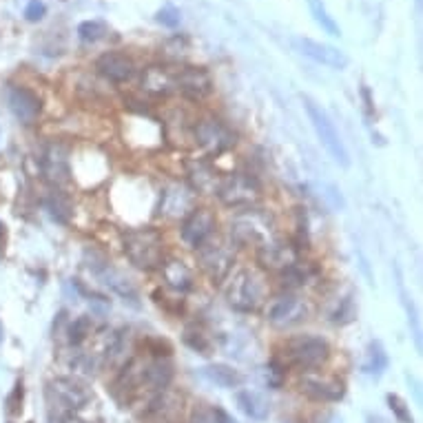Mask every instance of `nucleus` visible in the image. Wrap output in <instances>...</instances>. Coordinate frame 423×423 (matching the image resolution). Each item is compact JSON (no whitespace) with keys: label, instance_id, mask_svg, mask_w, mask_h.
Returning <instances> with one entry per match:
<instances>
[{"label":"nucleus","instance_id":"nucleus-1","mask_svg":"<svg viewBox=\"0 0 423 423\" xmlns=\"http://www.w3.org/2000/svg\"><path fill=\"white\" fill-rule=\"evenodd\" d=\"M226 282V301L238 312H255L268 297L266 275L255 266H240L231 271Z\"/></svg>","mask_w":423,"mask_h":423},{"label":"nucleus","instance_id":"nucleus-2","mask_svg":"<svg viewBox=\"0 0 423 423\" xmlns=\"http://www.w3.org/2000/svg\"><path fill=\"white\" fill-rule=\"evenodd\" d=\"M122 249L129 262L140 271H155L164 264L162 233L151 226L126 231L122 238Z\"/></svg>","mask_w":423,"mask_h":423},{"label":"nucleus","instance_id":"nucleus-3","mask_svg":"<svg viewBox=\"0 0 423 423\" xmlns=\"http://www.w3.org/2000/svg\"><path fill=\"white\" fill-rule=\"evenodd\" d=\"M277 240L275 224L266 213L246 209L238 218L231 220V242L233 246H260Z\"/></svg>","mask_w":423,"mask_h":423},{"label":"nucleus","instance_id":"nucleus-4","mask_svg":"<svg viewBox=\"0 0 423 423\" xmlns=\"http://www.w3.org/2000/svg\"><path fill=\"white\" fill-rule=\"evenodd\" d=\"M304 106H306V113H308L310 122H312V129L321 140L323 149L330 153V157L339 166L348 169L350 166V153H348L346 144H343V140H341L337 126H334V122L330 120V115L326 113V109H323L321 104H317L308 95H304Z\"/></svg>","mask_w":423,"mask_h":423},{"label":"nucleus","instance_id":"nucleus-5","mask_svg":"<svg viewBox=\"0 0 423 423\" xmlns=\"http://www.w3.org/2000/svg\"><path fill=\"white\" fill-rule=\"evenodd\" d=\"M330 355V346L326 339L315 334H299L293 337L284 346V366H295L299 370H312L321 366Z\"/></svg>","mask_w":423,"mask_h":423},{"label":"nucleus","instance_id":"nucleus-6","mask_svg":"<svg viewBox=\"0 0 423 423\" xmlns=\"http://www.w3.org/2000/svg\"><path fill=\"white\" fill-rule=\"evenodd\" d=\"M198 264L200 268L209 275L213 284H222L233 271L235 264V249L233 242H226L220 238L206 240L198 249Z\"/></svg>","mask_w":423,"mask_h":423},{"label":"nucleus","instance_id":"nucleus-7","mask_svg":"<svg viewBox=\"0 0 423 423\" xmlns=\"http://www.w3.org/2000/svg\"><path fill=\"white\" fill-rule=\"evenodd\" d=\"M193 142L204 155L215 157L231 149L235 144V135L218 117H202L193 124Z\"/></svg>","mask_w":423,"mask_h":423},{"label":"nucleus","instance_id":"nucleus-8","mask_svg":"<svg viewBox=\"0 0 423 423\" xmlns=\"http://www.w3.org/2000/svg\"><path fill=\"white\" fill-rule=\"evenodd\" d=\"M312 312V306L306 297H299V295H282V297L273 299L266 308V321L275 328H293L304 323Z\"/></svg>","mask_w":423,"mask_h":423},{"label":"nucleus","instance_id":"nucleus-9","mask_svg":"<svg viewBox=\"0 0 423 423\" xmlns=\"http://www.w3.org/2000/svg\"><path fill=\"white\" fill-rule=\"evenodd\" d=\"M218 198L229 209H253L262 200L260 182L246 173H235L231 178H224L218 191Z\"/></svg>","mask_w":423,"mask_h":423},{"label":"nucleus","instance_id":"nucleus-10","mask_svg":"<svg viewBox=\"0 0 423 423\" xmlns=\"http://www.w3.org/2000/svg\"><path fill=\"white\" fill-rule=\"evenodd\" d=\"M41 171L43 178L52 186H56V189L65 186L71 180V149L62 142H52L43 151Z\"/></svg>","mask_w":423,"mask_h":423},{"label":"nucleus","instance_id":"nucleus-11","mask_svg":"<svg viewBox=\"0 0 423 423\" xmlns=\"http://www.w3.org/2000/svg\"><path fill=\"white\" fill-rule=\"evenodd\" d=\"M47 397L52 403H56L58 410H65V412L82 410L91 399L89 390L82 383H78L76 379H69V377H56L49 381Z\"/></svg>","mask_w":423,"mask_h":423},{"label":"nucleus","instance_id":"nucleus-12","mask_svg":"<svg viewBox=\"0 0 423 423\" xmlns=\"http://www.w3.org/2000/svg\"><path fill=\"white\" fill-rule=\"evenodd\" d=\"M215 226H218L215 213L209 209H198V206H195V209L182 220L180 238L189 249L198 251L206 240H211L215 235Z\"/></svg>","mask_w":423,"mask_h":423},{"label":"nucleus","instance_id":"nucleus-13","mask_svg":"<svg viewBox=\"0 0 423 423\" xmlns=\"http://www.w3.org/2000/svg\"><path fill=\"white\" fill-rule=\"evenodd\" d=\"M175 91H180L186 100L200 102L213 93V78L202 67H182L175 71Z\"/></svg>","mask_w":423,"mask_h":423},{"label":"nucleus","instance_id":"nucleus-14","mask_svg":"<svg viewBox=\"0 0 423 423\" xmlns=\"http://www.w3.org/2000/svg\"><path fill=\"white\" fill-rule=\"evenodd\" d=\"M195 209V191L184 184H171L160 193L157 213L166 220H184Z\"/></svg>","mask_w":423,"mask_h":423},{"label":"nucleus","instance_id":"nucleus-15","mask_svg":"<svg viewBox=\"0 0 423 423\" xmlns=\"http://www.w3.org/2000/svg\"><path fill=\"white\" fill-rule=\"evenodd\" d=\"M299 392L306 395L312 401H321V403H334L341 401L346 395V388L337 377H328V375H315V372H306L299 379Z\"/></svg>","mask_w":423,"mask_h":423},{"label":"nucleus","instance_id":"nucleus-16","mask_svg":"<svg viewBox=\"0 0 423 423\" xmlns=\"http://www.w3.org/2000/svg\"><path fill=\"white\" fill-rule=\"evenodd\" d=\"M89 268L93 271V275L104 284L106 288H111L115 295H120L124 301L133 304V306H140V293H137L135 284L126 277V275H122L120 271H115L106 260L89 264Z\"/></svg>","mask_w":423,"mask_h":423},{"label":"nucleus","instance_id":"nucleus-17","mask_svg":"<svg viewBox=\"0 0 423 423\" xmlns=\"http://www.w3.org/2000/svg\"><path fill=\"white\" fill-rule=\"evenodd\" d=\"M258 262L262 268L275 271V273H284L290 266L299 262L297 258V249L288 242H282L279 238L273 240L268 244H264L258 249Z\"/></svg>","mask_w":423,"mask_h":423},{"label":"nucleus","instance_id":"nucleus-18","mask_svg":"<svg viewBox=\"0 0 423 423\" xmlns=\"http://www.w3.org/2000/svg\"><path fill=\"white\" fill-rule=\"evenodd\" d=\"M7 104L9 111L16 115V120H21L23 124H32L43 109V100L36 91L27 89V87H9Z\"/></svg>","mask_w":423,"mask_h":423},{"label":"nucleus","instance_id":"nucleus-19","mask_svg":"<svg viewBox=\"0 0 423 423\" xmlns=\"http://www.w3.org/2000/svg\"><path fill=\"white\" fill-rule=\"evenodd\" d=\"M95 71L109 82H129L135 76V62L126 54L120 52H106L95 60Z\"/></svg>","mask_w":423,"mask_h":423},{"label":"nucleus","instance_id":"nucleus-20","mask_svg":"<svg viewBox=\"0 0 423 423\" xmlns=\"http://www.w3.org/2000/svg\"><path fill=\"white\" fill-rule=\"evenodd\" d=\"M295 47L299 49V54L312 58L315 62H321L332 69H346L348 67V56L337 47H330L326 43L310 41V38H297Z\"/></svg>","mask_w":423,"mask_h":423},{"label":"nucleus","instance_id":"nucleus-21","mask_svg":"<svg viewBox=\"0 0 423 423\" xmlns=\"http://www.w3.org/2000/svg\"><path fill=\"white\" fill-rule=\"evenodd\" d=\"M140 89L151 98H169L175 91V71L166 67H149L142 73Z\"/></svg>","mask_w":423,"mask_h":423},{"label":"nucleus","instance_id":"nucleus-22","mask_svg":"<svg viewBox=\"0 0 423 423\" xmlns=\"http://www.w3.org/2000/svg\"><path fill=\"white\" fill-rule=\"evenodd\" d=\"M222 175L218 169H213L211 164L206 162H195L189 169V182L191 189L204 193V195H218L220 186H222Z\"/></svg>","mask_w":423,"mask_h":423},{"label":"nucleus","instance_id":"nucleus-23","mask_svg":"<svg viewBox=\"0 0 423 423\" xmlns=\"http://www.w3.org/2000/svg\"><path fill=\"white\" fill-rule=\"evenodd\" d=\"M162 279L175 293H189L193 288V273L182 260H164L162 264Z\"/></svg>","mask_w":423,"mask_h":423},{"label":"nucleus","instance_id":"nucleus-24","mask_svg":"<svg viewBox=\"0 0 423 423\" xmlns=\"http://www.w3.org/2000/svg\"><path fill=\"white\" fill-rule=\"evenodd\" d=\"M173 375H175L173 363L169 359H164V357H157L151 363H144L142 383H146V386L153 388V390L162 392V390H166L171 386Z\"/></svg>","mask_w":423,"mask_h":423},{"label":"nucleus","instance_id":"nucleus-25","mask_svg":"<svg viewBox=\"0 0 423 423\" xmlns=\"http://www.w3.org/2000/svg\"><path fill=\"white\" fill-rule=\"evenodd\" d=\"M45 209L49 213V218L58 224H69L71 222V215H73V204L71 198L62 191V189H49L45 195Z\"/></svg>","mask_w":423,"mask_h":423},{"label":"nucleus","instance_id":"nucleus-26","mask_svg":"<svg viewBox=\"0 0 423 423\" xmlns=\"http://www.w3.org/2000/svg\"><path fill=\"white\" fill-rule=\"evenodd\" d=\"M235 401H238V408L253 421H264V419H268V415H271L268 401L255 390H238Z\"/></svg>","mask_w":423,"mask_h":423},{"label":"nucleus","instance_id":"nucleus-27","mask_svg":"<svg viewBox=\"0 0 423 423\" xmlns=\"http://www.w3.org/2000/svg\"><path fill=\"white\" fill-rule=\"evenodd\" d=\"M202 375L209 379L211 383L220 388H240L244 383V375L240 370H235L231 366H226V363H211V366L202 368Z\"/></svg>","mask_w":423,"mask_h":423},{"label":"nucleus","instance_id":"nucleus-28","mask_svg":"<svg viewBox=\"0 0 423 423\" xmlns=\"http://www.w3.org/2000/svg\"><path fill=\"white\" fill-rule=\"evenodd\" d=\"M129 328H120L115 330L109 341H106V348H104V357L109 363L117 366V363H122L126 359V352H129Z\"/></svg>","mask_w":423,"mask_h":423},{"label":"nucleus","instance_id":"nucleus-29","mask_svg":"<svg viewBox=\"0 0 423 423\" xmlns=\"http://www.w3.org/2000/svg\"><path fill=\"white\" fill-rule=\"evenodd\" d=\"M363 372L372 377H381L383 370L388 368V355L381 341H370V346L366 350V359H363Z\"/></svg>","mask_w":423,"mask_h":423},{"label":"nucleus","instance_id":"nucleus-30","mask_svg":"<svg viewBox=\"0 0 423 423\" xmlns=\"http://www.w3.org/2000/svg\"><path fill=\"white\" fill-rule=\"evenodd\" d=\"M184 343L189 346L191 350L195 352H200V355H211V348H213V343L209 339V334H206L202 328L198 326H189L184 330Z\"/></svg>","mask_w":423,"mask_h":423},{"label":"nucleus","instance_id":"nucleus-31","mask_svg":"<svg viewBox=\"0 0 423 423\" xmlns=\"http://www.w3.org/2000/svg\"><path fill=\"white\" fill-rule=\"evenodd\" d=\"M91 330H93L91 317H87V315H80V317L69 323L67 339H69V343H71V346H80V343L91 334Z\"/></svg>","mask_w":423,"mask_h":423},{"label":"nucleus","instance_id":"nucleus-32","mask_svg":"<svg viewBox=\"0 0 423 423\" xmlns=\"http://www.w3.org/2000/svg\"><path fill=\"white\" fill-rule=\"evenodd\" d=\"M308 5H310V12H312V16H315V23H317V25L323 29V32L330 34V36H339V34H341L339 27H337V23H334L332 18L328 16L326 7H323L321 0H308Z\"/></svg>","mask_w":423,"mask_h":423},{"label":"nucleus","instance_id":"nucleus-33","mask_svg":"<svg viewBox=\"0 0 423 423\" xmlns=\"http://www.w3.org/2000/svg\"><path fill=\"white\" fill-rule=\"evenodd\" d=\"M106 34V27L98 21H89V23H82L78 27V36H80L82 43H98L100 38H104Z\"/></svg>","mask_w":423,"mask_h":423},{"label":"nucleus","instance_id":"nucleus-34","mask_svg":"<svg viewBox=\"0 0 423 423\" xmlns=\"http://www.w3.org/2000/svg\"><path fill=\"white\" fill-rule=\"evenodd\" d=\"M386 401H388V408L392 410V415L397 417L399 423H412V415H410L408 403L403 401L399 395H388Z\"/></svg>","mask_w":423,"mask_h":423},{"label":"nucleus","instance_id":"nucleus-35","mask_svg":"<svg viewBox=\"0 0 423 423\" xmlns=\"http://www.w3.org/2000/svg\"><path fill=\"white\" fill-rule=\"evenodd\" d=\"M284 377H286V366H284V361L273 359L266 366V383L271 388H279Z\"/></svg>","mask_w":423,"mask_h":423},{"label":"nucleus","instance_id":"nucleus-36","mask_svg":"<svg viewBox=\"0 0 423 423\" xmlns=\"http://www.w3.org/2000/svg\"><path fill=\"white\" fill-rule=\"evenodd\" d=\"M355 304H352V297L348 295V297H343L341 301H339V306H337V310L332 312V321H337V323H348V321H352L355 319Z\"/></svg>","mask_w":423,"mask_h":423},{"label":"nucleus","instance_id":"nucleus-37","mask_svg":"<svg viewBox=\"0 0 423 423\" xmlns=\"http://www.w3.org/2000/svg\"><path fill=\"white\" fill-rule=\"evenodd\" d=\"M191 423H220L218 419V410L215 408H195L193 415H191Z\"/></svg>","mask_w":423,"mask_h":423},{"label":"nucleus","instance_id":"nucleus-38","mask_svg":"<svg viewBox=\"0 0 423 423\" xmlns=\"http://www.w3.org/2000/svg\"><path fill=\"white\" fill-rule=\"evenodd\" d=\"M157 23H162L164 27H178L180 25V12L175 7H164L157 12Z\"/></svg>","mask_w":423,"mask_h":423},{"label":"nucleus","instance_id":"nucleus-39","mask_svg":"<svg viewBox=\"0 0 423 423\" xmlns=\"http://www.w3.org/2000/svg\"><path fill=\"white\" fill-rule=\"evenodd\" d=\"M45 12H47L45 3H41V0H32V3H29L27 9H25V18L29 23H36L45 16Z\"/></svg>","mask_w":423,"mask_h":423},{"label":"nucleus","instance_id":"nucleus-40","mask_svg":"<svg viewBox=\"0 0 423 423\" xmlns=\"http://www.w3.org/2000/svg\"><path fill=\"white\" fill-rule=\"evenodd\" d=\"M21 403H23V383H16V388H14V392L12 395H9V399H7V410L12 412V415H18V412H21Z\"/></svg>","mask_w":423,"mask_h":423},{"label":"nucleus","instance_id":"nucleus-41","mask_svg":"<svg viewBox=\"0 0 423 423\" xmlns=\"http://www.w3.org/2000/svg\"><path fill=\"white\" fill-rule=\"evenodd\" d=\"M215 410H218V419H220V423H235V419H231L224 410H220V408H215Z\"/></svg>","mask_w":423,"mask_h":423},{"label":"nucleus","instance_id":"nucleus-42","mask_svg":"<svg viewBox=\"0 0 423 423\" xmlns=\"http://www.w3.org/2000/svg\"><path fill=\"white\" fill-rule=\"evenodd\" d=\"M368 423H388V421H383L381 417H372V415H370V417H368Z\"/></svg>","mask_w":423,"mask_h":423},{"label":"nucleus","instance_id":"nucleus-43","mask_svg":"<svg viewBox=\"0 0 423 423\" xmlns=\"http://www.w3.org/2000/svg\"><path fill=\"white\" fill-rule=\"evenodd\" d=\"M0 343H3V323H0Z\"/></svg>","mask_w":423,"mask_h":423}]
</instances>
